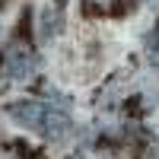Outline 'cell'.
Listing matches in <instances>:
<instances>
[{"label": "cell", "instance_id": "cell-1", "mask_svg": "<svg viewBox=\"0 0 159 159\" xmlns=\"http://www.w3.org/2000/svg\"><path fill=\"white\" fill-rule=\"evenodd\" d=\"M48 108H51V105H45V102H35V99H22V102H13V105H10V118H13V121H19L22 127L42 130L45 118H48Z\"/></svg>", "mask_w": 159, "mask_h": 159}, {"label": "cell", "instance_id": "cell-2", "mask_svg": "<svg viewBox=\"0 0 159 159\" xmlns=\"http://www.w3.org/2000/svg\"><path fill=\"white\" fill-rule=\"evenodd\" d=\"M35 70H38V57L32 54L29 48L16 45V48L7 51V73H10L13 80H29Z\"/></svg>", "mask_w": 159, "mask_h": 159}, {"label": "cell", "instance_id": "cell-3", "mask_svg": "<svg viewBox=\"0 0 159 159\" xmlns=\"http://www.w3.org/2000/svg\"><path fill=\"white\" fill-rule=\"evenodd\" d=\"M42 134H45L48 140H64V137L70 134V118H67V111L51 105V108H48V118H45V124H42Z\"/></svg>", "mask_w": 159, "mask_h": 159}, {"label": "cell", "instance_id": "cell-4", "mask_svg": "<svg viewBox=\"0 0 159 159\" xmlns=\"http://www.w3.org/2000/svg\"><path fill=\"white\" fill-rule=\"evenodd\" d=\"M61 10H51V7H45L42 10V19H38V35H42V42H51L57 32H61Z\"/></svg>", "mask_w": 159, "mask_h": 159}, {"label": "cell", "instance_id": "cell-5", "mask_svg": "<svg viewBox=\"0 0 159 159\" xmlns=\"http://www.w3.org/2000/svg\"><path fill=\"white\" fill-rule=\"evenodd\" d=\"M147 51H150V61H153V64H159V29L147 38Z\"/></svg>", "mask_w": 159, "mask_h": 159}, {"label": "cell", "instance_id": "cell-6", "mask_svg": "<svg viewBox=\"0 0 159 159\" xmlns=\"http://www.w3.org/2000/svg\"><path fill=\"white\" fill-rule=\"evenodd\" d=\"M127 10H134V0H115V3H111V13H115V16H124Z\"/></svg>", "mask_w": 159, "mask_h": 159}, {"label": "cell", "instance_id": "cell-7", "mask_svg": "<svg viewBox=\"0 0 159 159\" xmlns=\"http://www.w3.org/2000/svg\"><path fill=\"white\" fill-rule=\"evenodd\" d=\"M83 13L96 16V13H99V0H83Z\"/></svg>", "mask_w": 159, "mask_h": 159}]
</instances>
